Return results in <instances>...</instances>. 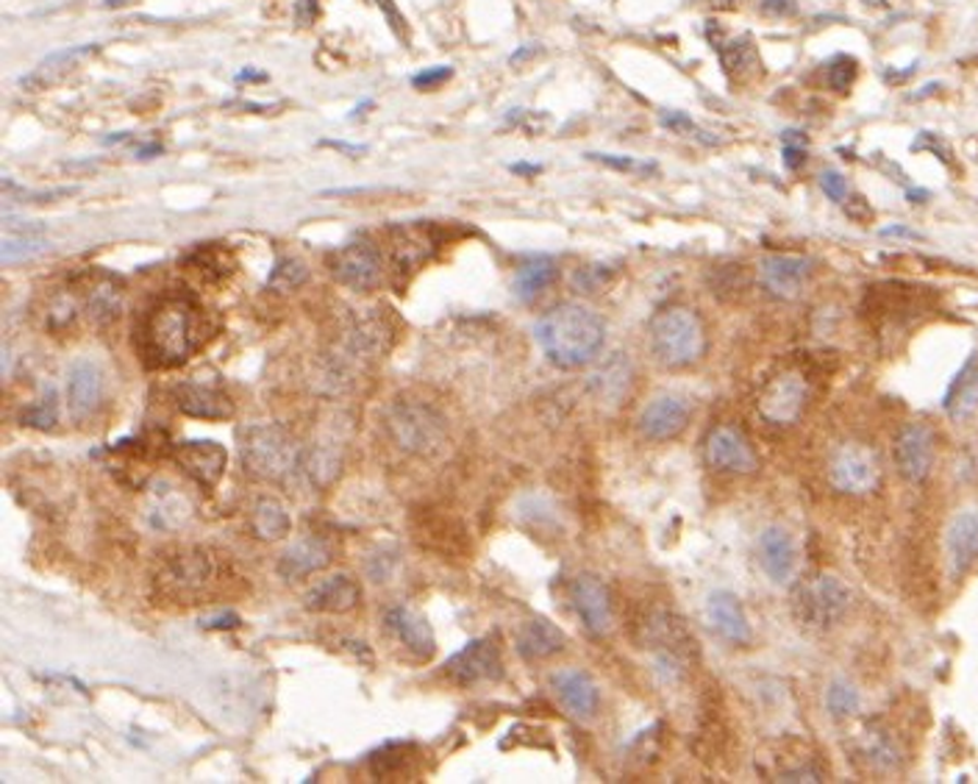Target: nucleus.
Returning a JSON list of instances; mask_svg holds the SVG:
<instances>
[{
  "instance_id": "f704fd0d",
  "label": "nucleus",
  "mask_w": 978,
  "mask_h": 784,
  "mask_svg": "<svg viewBox=\"0 0 978 784\" xmlns=\"http://www.w3.org/2000/svg\"><path fill=\"white\" fill-rule=\"evenodd\" d=\"M559 268L557 261L548 259V256H539V259L526 261L514 273V295L521 301H534L539 293H546L548 286L557 281Z\"/></svg>"
},
{
  "instance_id": "ddd939ff",
  "label": "nucleus",
  "mask_w": 978,
  "mask_h": 784,
  "mask_svg": "<svg viewBox=\"0 0 978 784\" xmlns=\"http://www.w3.org/2000/svg\"><path fill=\"white\" fill-rule=\"evenodd\" d=\"M806 399H809V387L798 373H784L770 381L765 392L759 395V415L775 426L795 424L804 412Z\"/></svg>"
},
{
  "instance_id": "c03bdc74",
  "label": "nucleus",
  "mask_w": 978,
  "mask_h": 784,
  "mask_svg": "<svg viewBox=\"0 0 978 784\" xmlns=\"http://www.w3.org/2000/svg\"><path fill=\"white\" fill-rule=\"evenodd\" d=\"M865 754H867V760L873 762L876 768H881V771H890V768H895V762H898V751H895V746H892V743L881 735L867 737Z\"/></svg>"
},
{
  "instance_id": "13d9d810",
  "label": "nucleus",
  "mask_w": 978,
  "mask_h": 784,
  "mask_svg": "<svg viewBox=\"0 0 978 784\" xmlns=\"http://www.w3.org/2000/svg\"><path fill=\"white\" fill-rule=\"evenodd\" d=\"M539 164H512V173H521V175H537L539 173Z\"/></svg>"
},
{
  "instance_id": "473e14b6",
  "label": "nucleus",
  "mask_w": 978,
  "mask_h": 784,
  "mask_svg": "<svg viewBox=\"0 0 978 784\" xmlns=\"http://www.w3.org/2000/svg\"><path fill=\"white\" fill-rule=\"evenodd\" d=\"M45 248H48V240L42 237V225H17V220H9L3 245H0V259H3V265H14V261L42 254Z\"/></svg>"
},
{
  "instance_id": "72a5a7b5",
  "label": "nucleus",
  "mask_w": 978,
  "mask_h": 784,
  "mask_svg": "<svg viewBox=\"0 0 978 784\" xmlns=\"http://www.w3.org/2000/svg\"><path fill=\"white\" fill-rule=\"evenodd\" d=\"M714 48L720 53V64H723L731 78L745 82V78H754L756 73H762V59H759V50H756L750 37L714 42Z\"/></svg>"
},
{
  "instance_id": "3c124183",
  "label": "nucleus",
  "mask_w": 978,
  "mask_h": 784,
  "mask_svg": "<svg viewBox=\"0 0 978 784\" xmlns=\"http://www.w3.org/2000/svg\"><path fill=\"white\" fill-rule=\"evenodd\" d=\"M445 78H451V68H433L426 70V73H417L415 78H412V84H415L417 89H431L437 87V84L445 82Z\"/></svg>"
},
{
  "instance_id": "393cba45",
  "label": "nucleus",
  "mask_w": 978,
  "mask_h": 784,
  "mask_svg": "<svg viewBox=\"0 0 978 784\" xmlns=\"http://www.w3.org/2000/svg\"><path fill=\"white\" fill-rule=\"evenodd\" d=\"M362 587L345 576V573H337L329 579H320L309 592H306V610L311 612H331V615H342V612H351L353 607L359 604Z\"/></svg>"
},
{
  "instance_id": "423d86ee",
  "label": "nucleus",
  "mask_w": 978,
  "mask_h": 784,
  "mask_svg": "<svg viewBox=\"0 0 978 784\" xmlns=\"http://www.w3.org/2000/svg\"><path fill=\"white\" fill-rule=\"evenodd\" d=\"M384 429L390 440L406 454H433L448 434V424L437 406L415 399H398L384 412Z\"/></svg>"
},
{
  "instance_id": "20e7f679",
  "label": "nucleus",
  "mask_w": 978,
  "mask_h": 784,
  "mask_svg": "<svg viewBox=\"0 0 978 784\" xmlns=\"http://www.w3.org/2000/svg\"><path fill=\"white\" fill-rule=\"evenodd\" d=\"M650 351L664 368H687L706 351V331L700 318L687 306H670L653 315L648 326Z\"/></svg>"
},
{
  "instance_id": "bf43d9fd",
  "label": "nucleus",
  "mask_w": 978,
  "mask_h": 784,
  "mask_svg": "<svg viewBox=\"0 0 978 784\" xmlns=\"http://www.w3.org/2000/svg\"><path fill=\"white\" fill-rule=\"evenodd\" d=\"M161 154V145H145V148H137V156L143 159H150V156H159Z\"/></svg>"
},
{
  "instance_id": "49530a36",
  "label": "nucleus",
  "mask_w": 978,
  "mask_h": 784,
  "mask_svg": "<svg viewBox=\"0 0 978 784\" xmlns=\"http://www.w3.org/2000/svg\"><path fill=\"white\" fill-rule=\"evenodd\" d=\"M587 159L592 162H601L607 168L614 170H623V173H648V170H657V164H648V162H637L634 156H614V154H587Z\"/></svg>"
},
{
  "instance_id": "7c9ffc66",
  "label": "nucleus",
  "mask_w": 978,
  "mask_h": 784,
  "mask_svg": "<svg viewBox=\"0 0 978 784\" xmlns=\"http://www.w3.org/2000/svg\"><path fill=\"white\" fill-rule=\"evenodd\" d=\"M120 306H123V286L112 275L98 273L87 281V286H84V309L89 311V318L95 323H109V320L118 318Z\"/></svg>"
},
{
  "instance_id": "e433bc0d",
  "label": "nucleus",
  "mask_w": 978,
  "mask_h": 784,
  "mask_svg": "<svg viewBox=\"0 0 978 784\" xmlns=\"http://www.w3.org/2000/svg\"><path fill=\"white\" fill-rule=\"evenodd\" d=\"M290 515H286L284 506L276 499H259L254 506V515H250V529L259 540L276 542L284 540L290 535Z\"/></svg>"
},
{
  "instance_id": "f257e3e1",
  "label": "nucleus",
  "mask_w": 978,
  "mask_h": 784,
  "mask_svg": "<svg viewBox=\"0 0 978 784\" xmlns=\"http://www.w3.org/2000/svg\"><path fill=\"white\" fill-rule=\"evenodd\" d=\"M204 343V315L190 295H164L137 326V348L150 368H179Z\"/></svg>"
},
{
  "instance_id": "c9c22d12",
  "label": "nucleus",
  "mask_w": 978,
  "mask_h": 784,
  "mask_svg": "<svg viewBox=\"0 0 978 784\" xmlns=\"http://www.w3.org/2000/svg\"><path fill=\"white\" fill-rule=\"evenodd\" d=\"M190 501L175 492V487L170 485H161L156 487V492L150 495V506H148V515L154 526L159 529H173V526H181V523L190 517Z\"/></svg>"
},
{
  "instance_id": "cd10ccee",
  "label": "nucleus",
  "mask_w": 978,
  "mask_h": 784,
  "mask_svg": "<svg viewBox=\"0 0 978 784\" xmlns=\"http://www.w3.org/2000/svg\"><path fill=\"white\" fill-rule=\"evenodd\" d=\"M95 50H98V45H73V48H64V50H57V53H50L48 59H42V62L32 70V73L23 75V87L42 89V87H50V84L62 82L70 70L78 68L81 59H87L89 53H95Z\"/></svg>"
},
{
  "instance_id": "4d7b16f0",
  "label": "nucleus",
  "mask_w": 978,
  "mask_h": 784,
  "mask_svg": "<svg viewBox=\"0 0 978 784\" xmlns=\"http://www.w3.org/2000/svg\"><path fill=\"white\" fill-rule=\"evenodd\" d=\"M881 237L917 240V237H920V234H917V231H912V229H904V225H887V229H881Z\"/></svg>"
},
{
  "instance_id": "4c0bfd02",
  "label": "nucleus",
  "mask_w": 978,
  "mask_h": 784,
  "mask_svg": "<svg viewBox=\"0 0 978 784\" xmlns=\"http://www.w3.org/2000/svg\"><path fill=\"white\" fill-rule=\"evenodd\" d=\"M309 279V268H306L301 259H292V256H281L273 265L270 275H267V290H276V293H292L297 286Z\"/></svg>"
},
{
  "instance_id": "412c9836",
  "label": "nucleus",
  "mask_w": 978,
  "mask_h": 784,
  "mask_svg": "<svg viewBox=\"0 0 978 784\" xmlns=\"http://www.w3.org/2000/svg\"><path fill=\"white\" fill-rule=\"evenodd\" d=\"M689 424V404L675 395H659L639 415V431L650 442H664L682 434Z\"/></svg>"
},
{
  "instance_id": "dca6fc26",
  "label": "nucleus",
  "mask_w": 978,
  "mask_h": 784,
  "mask_svg": "<svg viewBox=\"0 0 978 784\" xmlns=\"http://www.w3.org/2000/svg\"><path fill=\"white\" fill-rule=\"evenodd\" d=\"M895 465L906 481L929 479L934 467V431L922 424H909L895 440Z\"/></svg>"
},
{
  "instance_id": "9b49d317",
  "label": "nucleus",
  "mask_w": 978,
  "mask_h": 784,
  "mask_svg": "<svg viewBox=\"0 0 978 784\" xmlns=\"http://www.w3.org/2000/svg\"><path fill=\"white\" fill-rule=\"evenodd\" d=\"M173 401L184 415L200 417V420H225L234 415V401L229 399V392L217 379H204V376L175 384Z\"/></svg>"
},
{
  "instance_id": "a878e982",
  "label": "nucleus",
  "mask_w": 978,
  "mask_h": 784,
  "mask_svg": "<svg viewBox=\"0 0 978 784\" xmlns=\"http://www.w3.org/2000/svg\"><path fill=\"white\" fill-rule=\"evenodd\" d=\"M948 562L954 576L970 571L978 562V512H962L948 529Z\"/></svg>"
},
{
  "instance_id": "b1692460",
  "label": "nucleus",
  "mask_w": 978,
  "mask_h": 784,
  "mask_svg": "<svg viewBox=\"0 0 978 784\" xmlns=\"http://www.w3.org/2000/svg\"><path fill=\"white\" fill-rule=\"evenodd\" d=\"M334 560V548L322 537H301L297 542H292L279 560V573L284 579H306L311 573L329 567Z\"/></svg>"
},
{
  "instance_id": "6ab92c4d",
  "label": "nucleus",
  "mask_w": 978,
  "mask_h": 784,
  "mask_svg": "<svg viewBox=\"0 0 978 784\" xmlns=\"http://www.w3.org/2000/svg\"><path fill=\"white\" fill-rule=\"evenodd\" d=\"M811 279V259L793 254H773L759 261V281L775 298H795Z\"/></svg>"
},
{
  "instance_id": "f03ea898",
  "label": "nucleus",
  "mask_w": 978,
  "mask_h": 784,
  "mask_svg": "<svg viewBox=\"0 0 978 784\" xmlns=\"http://www.w3.org/2000/svg\"><path fill=\"white\" fill-rule=\"evenodd\" d=\"M539 348L557 368H582L601 354L607 326L584 304H559L534 326Z\"/></svg>"
},
{
  "instance_id": "c756f323",
  "label": "nucleus",
  "mask_w": 978,
  "mask_h": 784,
  "mask_svg": "<svg viewBox=\"0 0 978 784\" xmlns=\"http://www.w3.org/2000/svg\"><path fill=\"white\" fill-rule=\"evenodd\" d=\"M942 406L954 420L973 415L978 409V356H967V362L962 365L959 373L954 376L951 387L945 390V399Z\"/></svg>"
},
{
  "instance_id": "6e6d98bb",
  "label": "nucleus",
  "mask_w": 978,
  "mask_h": 784,
  "mask_svg": "<svg viewBox=\"0 0 978 784\" xmlns=\"http://www.w3.org/2000/svg\"><path fill=\"white\" fill-rule=\"evenodd\" d=\"M295 14H297V20H301V23L309 25L311 20H315V0H297Z\"/></svg>"
},
{
  "instance_id": "ea45409f",
  "label": "nucleus",
  "mask_w": 978,
  "mask_h": 784,
  "mask_svg": "<svg viewBox=\"0 0 978 784\" xmlns=\"http://www.w3.org/2000/svg\"><path fill=\"white\" fill-rule=\"evenodd\" d=\"M57 420H59L57 390H53V387H48V390L42 392V399H37L32 406H28V409L23 412V424L32 426V429L48 431L57 426Z\"/></svg>"
},
{
  "instance_id": "052dcab7",
  "label": "nucleus",
  "mask_w": 978,
  "mask_h": 784,
  "mask_svg": "<svg viewBox=\"0 0 978 784\" xmlns=\"http://www.w3.org/2000/svg\"><path fill=\"white\" fill-rule=\"evenodd\" d=\"M123 3H129V0H106V7H123Z\"/></svg>"
},
{
  "instance_id": "864d4df0",
  "label": "nucleus",
  "mask_w": 978,
  "mask_h": 784,
  "mask_svg": "<svg viewBox=\"0 0 978 784\" xmlns=\"http://www.w3.org/2000/svg\"><path fill=\"white\" fill-rule=\"evenodd\" d=\"M236 623H240V617H236L234 612H220V615H215V617H206L204 626L206 629H231V626H236Z\"/></svg>"
},
{
  "instance_id": "7ed1b4c3",
  "label": "nucleus",
  "mask_w": 978,
  "mask_h": 784,
  "mask_svg": "<svg viewBox=\"0 0 978 784\" xmlns=\"http://www.w3.org/2000/svg\"><path fill=\"white\" fill-rule=\"evenodd\" d=\"M242 465L254 479L286 481L304 465V451L279 424H254L242 434Z\"/></svg>"
},
{
  "instance_id": "aec40b11",
  "label": "nucleus",
  "mask_w": 978,
  "mask_h": 784,
  "mask_svg": "<svg viewBox=\"0 0 978 784\" xmlns=\"http://www.w3.org/2000/svg\"><path fill=\"white\" fill-rule=\"evenodd\" d=\"M384 623L387 632H390L412 657H417V660H431L433 651H437V637H433L431 623H428L420 612L403 604L390 607L384 615Z\"/></svg>"
},
{
  "instance_id": "6e6552de",
  "label": "nucleus",
  "mask_w": 978,
  "mask_h": 784,
  "mask_svg": "<svg viewBox=\"0 0 978 784\" xmlns=\"http://www.w3.org/2000/svg\"><path fill=\"white\" fill-rule=\"evenodd\" d=\"M445 673L453 685L473 687L481 682H498L503 676L501 648L496 646L492 637H478L467 642L462 651H456L445 662Z\"/></svg>"
},
{
  "instance_id": "4468645a",
  "label": "nucleus",
  "mask_w": 978,
  "mask_h": 784,
  "mask_svg": "<svg viewBox=\"0 0 978 784\" xmlns=\"http://www.w3.org/2000/svg\"><path fill=\"white\" fill-rule=\"evenodd\" d=\"M759 565L775 587H790L798 576V546L793 535L781 526H768L759 535Z\"/></svg>"
},
{
  "instance_id": "39448f33",
  "label": "nucleus",
  "mask_w": 978,
  "mask_h": 784,
  "mask_svg": "<svg viewBox=\"0 0 978 784\" xmlns=\"http://www.w3.org/2000/svg\"><path fill=\"white\" fill-rule=\"evenodd\" d=\"M220 581V562L206 548H184L168 556L156 573V590L175 604H198Z\"/></svg>"
},
{
  "instance_id": "a19ab883",
  "label": "nucleus",
  "mask_w": 978,
  "mask_h": 784,
  "mask_svg": "<svg viewBox=\"0 0 978 784\" xmlns=\"http://www.w3.org/2000/svg\"><path fill=\"white\" fill-rule=\"evenodd\" d=\"M186 265L198 270L200 275H211V279H223L231 270L229 254L223 248H215V245H206V248H198L195 254L186 256Z\"/></svg>"
},
{
  "instance_id": "0eeeda50",
  "label": "nucleus",
  "mask_w": 978,
  "mask_h": 784,
  "mask_svg": "<svg viewBox=\"0 0 978 784\" xmlns=\"http://www.w3.org/2000/svg\"><path fill=\"white\" fill-rule=\"evenodd\" d=\"M881 467L876 454L861 442H845L834 451L829 462V481L840 492L865 495L879 487Z\"/></svg>"
},
{
  "instance_id": "79ce46f5",
  "label": "nucleus",
  "mask_w": 978,
  "mask_h": 784,
  "mask_svg": "<svg viewBox=\"0 0 978 784\" xmlns=\"http://www.w3.org/2000/svg\"><path fill=\"white\" fill-rule=\"evenodd\" d=\"M592 384L598 387V392H601L603 399H618L620 392L626 390L628 384V362L618 354L601 373L592 376Z\"/></svg>"
},
{
  "instance_id": "2eb2a0df",
  "label": "nucleus",
  "mask_w": 978,
  "mask_h": 784,
  "mask_svg": "<svg viewBox=\"0 0 978 784\" xmlns=\"http://www.w3.org/2000/svg\"><path fill=\"white\" fill-rule=\"evenodd\" d=\"M706 462L718 470H729V474H754L759 467L754 445L734 426H718L706 437Z\"/></svg>"
},
{
  "instance_id": "09e8293b",
  "label": "nucleus",
  "mask_w": 978,
  "mask_h": 784,
  "mask_svg": "<svg viewBox=\"0 0 978 784\" xmlns=\"http://www.w3.org/2000/svg\"><path fill=\"white\" fill-rule=\"evenodd\" d=\"M820 189H823L826 198L834 200V204H845V200H848V181L842 179V173H836V170L820 173Z\"/></svg>"
},
{
  "instance_id": "de8ad7c7",
  "label": "nucleus",
  "mask_w": 978,
  "mask_h": 784,
  "mask_svg": "<svg viewBox=\"0 0 978 784\" xmlns=\"http://www.w3.org/2000/svg\"><path fill=\"white\" fill-rule=\"evenodd\" d=\"M662 125L664 128H670V131H675V134H687V137H695V139H700V143H706V145H712L709 143V137H704V131L698 128V125L693 123V120L687 118V114H682V112H662Z\"/></svg>"
},
{
  "instance_id": "a211bd4d",
  "label": "nucleus",
  "mask_w": 978,
  "mask_h": 784,
  "mask_svg": "<svg viewBox=\"0 0 978 784\" xmlns=\"http://www.w3.org/2000/svg\"><path fill=\"white\" fill-rule=\"evenodd\" d=\"M103 401V373L93 359H75L68 370V406L75 424H84Z\"/></svg>"
},
{
  "instance_id": "5701e85b",
  "label": "nucleus",
  "mask_w": 978,
  "mask_h": 784,
  "mask_svg": "<svg viewBox=\"0 0 978 784\" xmlns=\"http://www.w3.org/2000/svg\"><path fill=\"white\" fill-rule=\"evenodd\" d=\"M706 621H709V626L723 640L734 642V646H748L750 637H754L739 598L729 590L709 592V598H706Z\"/></svg>"
},
{
  "instance_id": "603ef678",
  "label": "nucleus",
  "mask_w": 978,
  "mask_h": 784,
  "mask_svg": "<svg viewBox=\"0 0 978 784\" xmlns=\"http://www.w3.org/2000/svg\"><path fill=\"white\" fill-rule=\"evenodd\" d=\"M762 12L770 17H793L798 12L795 0H762Z\"/></svg>"
},
{
  "instance_id": "2f4dec72",
  "label": "nucleus",
  "mask_w": 978,
  "mask_h": 784,
  "mask_svg": "<svg viewBox=\"0 0 978 784\" xmlns=\"http://www.w3.org/2000/svg\"><path fill=\"white\" fill-rule=\"evenodd\" d=\"M370 768L376 776H381L384 782H403V779L417 776L420 765H417V748L412 743H387L381 751H376L370 757Z\"/></svg>"
},
{
  "instance_id": "1a4fd4ad",
  "label": "nucleus",
  "mask_w": 978,
  "mask_h": 784,
  "mask_svg": "<svg viewBox=\"0 0 978 784\" xmlns=\"http://www.w3.org/2000/svg\"><path fill=\"white\" fill-rule=\"evenodd\" d=\"M331 275L356 293H367V290H376L384 279V261H381L376 245L359 240V243H347L345 248L337 250L331 259Z\"/></svg>"
},
{
  "instance_id": "a18cd8bd",
  "label": "nucleus",
  "mask_w": 978,
  "mask_h": 784,
  "mask_svg": "<svg viewBox=\"0 0 978 784\" xmlns=\"http://www.w3.org/2000/svg\"><path fill=\"white\" fill-rule=\"evenodd\" d=\"M781 156H784V168L786 170H798L800 164L806 162V137L800 131H784L781 134Z\"/></svg>"
},
{
  "instance_id": "8fccbe9b",
  "label": "nucleus",
  "mask_w": 978,
  "mask_h": 784,
  "mask_svg": "<svg viewBox=\"0 0 978 784\" xmlns=\"http://www.w3.org/2000/svg\"><path fill=\"white\" fill-rule=\"evenodd\" d=\"M573 281H576L578 290H584V293H592V290H598V286L607 281V270H601V265H589V268L578 270L576 279Z\"/></svg>"
},
{
  "instance_id": "9d476101",
  "label": "nucleus",
  "mask_w": 978,
  "mask_h": 784,
  "mask_svg": "<svg viewBox=\"0 0 978 784\" xmlns=\"http://www.w3.org/2000/svg\"><path fill=\"white\" fill-rule=\"evenodd\" d=\"M845 610H848V590L836 576H818L804 587L798 598L800 621L818 626V629H829L840 623Z\"/></svg>"
},
{
  "instance_id": "f8f14e48",
  "label": "nucleus",
  "mask_w": 978,
  "mask_h": 784,
  "mask_svg": "<svg viewBox=\"0 0 978 784\" xmlns=\"http://www.w3.org/2000/svg\"><path fill=\"white\" fill-rule=\"evenodd\" d=\"M175 465L184 470L186 476L193 481H198L204 490H211V487L220 481L225 470V462H229V454L220 442L215 440H184V442H175L173 449Z\"/></svg>"
},
{
  "instance_id": "5fc2aeb1",
  "label": "nucleus",
  "mask_w": 978,
  "mask_h": 784,
  "mask_svg": "<svg viewBox=\"0 0 978 784\" xmlns=\"http://www.w3.org/2000/svg\"><path fill=\"white\" fill-rule=\"evenodd\" d=\"M781 782H820V773L811 768H798V771L781 773Z\"/></svg>"
},
{
  "instance_id": "f3484780",
  "label": "nucleus",
  "mask_w": 978,
  "mask_h": 784,
  "mask_svg": "<svg viewBox=\"0 0 978 784\" xmlns=\"http://www.w3.org/2000/svg\"><path fill=\"white\" fill-rule=\"evenodd\" d=\"M573 604H576L578 617L587 626V632L603 637L612 632L614 626V612H612V598H609L607 585H603L598 576L592 573H584L573 581Z\"/></svg>"
},
{
  "instance_id": "bb28decb",
  "label": "nucleus",
  "mask_w": 978,
  "mask_h": 784,
  "mask_svg": "<svg viewBox=\"0 0 978 784\" xmlns=\"http://www.w3.org/2000/svg\"><path fill=\"white\" fill-rule=\"evenodd\" d=\"M564 632L559 626H553L548 617H531L517 635V651H521L523 660L537 662L548 660L553 653H559L564 648Z\"/></svg>"
},
{
  "instance_id": "c85d7f7f",
  "label": "nucleus",
  "mask_w": 978,
  "mask_h": 784,
  "mask_svg": "<svg viewBox=\"0 0 978 784\" xmlns=\"http://www.w3.org/2000/svg\"><path fill=\"white\" fill-rule=\"evenodd\" d=\"M433 248V240L423 225H395L392 229V261L395 270H417L428 259Z\"/></svg>"
},
{
  "instance_id": "37998d69",
  "label": "nucleus",
  "mask_w": 978,
  "mask_h": 784,
  "mask_svg": "<svg viewBox=\"0 0 978 784\" xmlns=\"http://www.w3.org/2000/svg\"><path fill=\"white\" fill-rule=\"evenodd\" d=\"M856 78V59L848 53H836L826 68V82L834 93H845Z\"/></svg>"
},
{
  "instance_id": "58836bf2",
  "label": "nucleus",
  "mask_w": 978,
  "mask_h": 784,
  "mask_svg": "<svg viewBox=\"0 0 978 784\" xmlns=\"http://www.w3.org/2000/svg\"><path fill=\"white\" fill-rule=\"evenodd\" d=\"M859 690L851 685L848 678H834L826 690V710L831 712V718H848L859 710Z\"/></svg>"
},
{
  "instance_id": "4be33fe9",
  "label": "nucleus",
  "mask_w": 978,
  "mask_h": 784,
  "mask_svg": "<svg viewBox=\"0 0 978 784\" xmlns=\"http://www.w3.org/2000/svg\"><path fill=\"white\" fill-rule=\"evenodd\" d=\"M551 685L570 715L587 721L601 707V690L595 685V678L582 667H564V671L553 673Z\"/></svg>"
}]
</instances>
